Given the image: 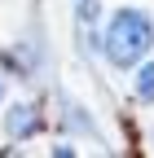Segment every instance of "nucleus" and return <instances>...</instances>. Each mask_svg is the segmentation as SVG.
Here are the masks:
<instances>
[{
    "label": "nucleus",
    "instance_id": "f257e3e1",
    "mask_svg": "<svg viewBox=\"0 0 154 158\" xmlns=\"http://www.w3.org/2000/svg\"><path fill=\"white\" fill-rule=\"evenodd\" d=\"M97 44H101V53H106V62L114 66V70H132L141 62V57H150V48H154V18L145 13V9H114L110 13V22L101 27V35H97Z\"/></svg>",
    "mask_w": 154,
    "mask_h": 158
},
{
    "label": "nucleus",
    "instance_id": "f03ea898",
    "mask_svg": "<svg viewBox=\"0 0 154 158\" xmlns=\"http://www.w3.org/2000/svg\"><path fill=\"white\" fill-rule=\"evenodd\" d=\"M40 110H35L31 101H18L13 110H9V118H5V132H9V141H27V136H35L40 132Z\"/></svg>",
    "mask_w": 154,
    "mask_h": 158
},
{
    "label": "nucleus",
    "instance_id": "7ed1b4c3",
    "mask_svg": "<svg viewBox=\"0 0 154 158\" xmlns=\"http://www.w3.org/2000/svg\"><path fill=\"white\" fill-rule=\"evenodd\" d=\"M137 84H132V92H137V101L141 106H154V57H141L137 62Z\"/></svg>",
    "mask_w": 154,
    "mask_h": 158
},
{
    "label": "nucleus",
    "instance_id": "20e7f679",
    "mask_svg": "<svg viewBox=\"0 0 154 158\" xmlns=\"http://www.w3.org/2000/svg\"><path fill=\"white\" fill-rule=\"evenodd\" d=\"M97 13H101V5H97V0H79V5H75V18H79V27H92V22H97Z\"/></svg>",
    "mask_w": 154,
    "mask_h": 158
},
{
    "label": "nucleus",
    "instance_id": "39448f33",
    "mask_svg": "<svg viewBox=\"0 0 154 158\" xmlns=\"http://www.w3.org/2000/svg\"><path fill=\"white\" fill-rule=\"evenodd\" d=\"M0 101H5V79H0Z\"/></svg>",
    "mask_w": 154,
    "mask_h": 158
},
{
    "label": "nucleus",
    "instance_id": "423d86ee",
    "mask_svg": "<svg viewBox=\"0 0 154 158\" xmlns=\"http://www.w3.org/2000/svg\"><path fill=\"white\" fill-rule=\"evenodd\" d=\"M150 141H154V132H150Z\"/></svg>",
    "mask_w": 154,
    "mask_h": 158
}]
</instances>
